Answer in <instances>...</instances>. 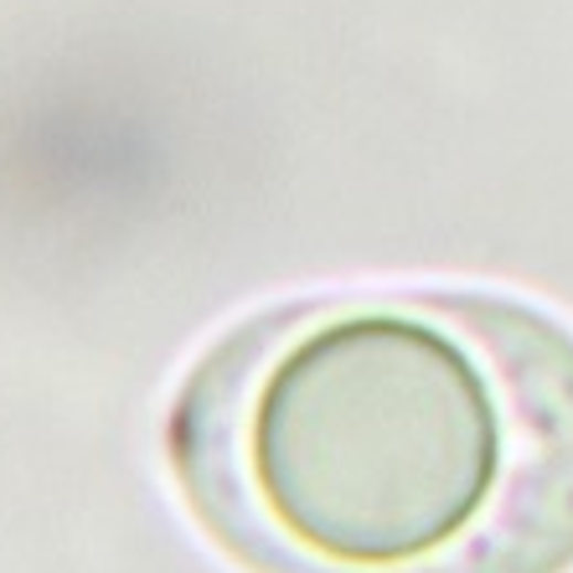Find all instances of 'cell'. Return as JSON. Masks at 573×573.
Segmentation results:
<instances>
[{"mask_svg": "<svg viewBox=\"0 0 573 573\" xmlns=\"http://www.w3.org/2000/svg\"><path fill=\"white\" fill-rule=\"evenodd\" d=\"M166 455L258 573H569L573 326L496 289L269 305L197 357Z\"/></svg>", "mask_w": 573, "mask_h": 573, "instance_id": "1", "label": "cell"}]
</instances>
